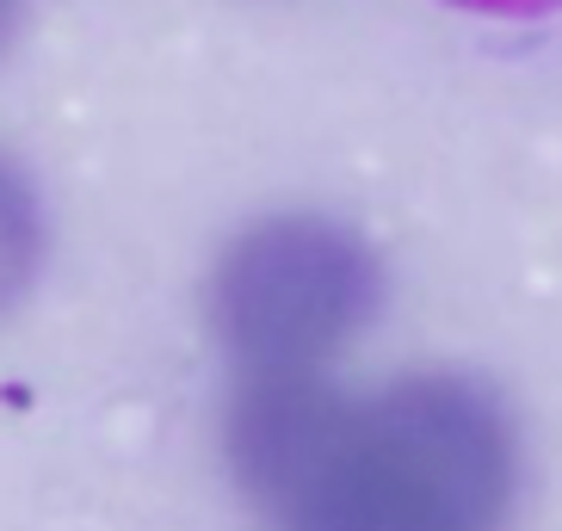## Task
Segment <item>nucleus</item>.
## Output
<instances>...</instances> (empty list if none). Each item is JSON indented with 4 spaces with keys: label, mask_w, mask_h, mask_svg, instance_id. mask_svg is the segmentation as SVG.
<instances>
[{
    "label": "nucleus",
    "mask_w": 562,
    "mask_h": 531,
    "mask_svg": "<svg viewBox=\"0 0 562 531\" xmlns=\"http://www.w3.org/2000/svg\"><path fill=\"white\" fill-rule=\"evenodd\" d=\"M464 13H488V19H550L562 13V0H451Z\"/></svg>",
    "instance_id": "nucleus-1"
}]
</instances>
